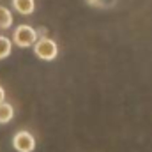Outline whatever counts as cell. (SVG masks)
Here are the masks:
<instances>
[{"label": "cell", "mask_w": 152, "mask_h": 152, "mask_svg": "<svg viewBox=\"0 0 152 152\" xmlns=\"http://www.w3.org/2000/svg\"><path fill=\"white\" fill-rule=\"evenodd\" d=\"M34 53L37 55L41 60H53L58 53V46L53 39L41 37L34 42Z\"/></svg>", "instance_id": "cell-1"}, {"label": "cell", "mask_w": 152, "mask_h": 152, "mask_svg": "<svg viewBox=\"0 0 152 152\" xmlns=\"http://www.w3.org/2000/svg\"><path fill=\"white\" fill-rule=\"evenodd\" d=\"M12 41H14L20 48L34 46V42L37 41V32H36L30 25H18V27L14 28Z\"/></svg>", "instance_id": "cell-2"}, {"label": "cell", "mask_w": 152, "mask_h": 152, "mask_svg": "<svg viewBox=\"0 0 152 152\" xmlns=\"http://www.w3.org/2000/svg\"><path fill=\"white\" fill-rule=\"evenodd\" d=\"M12 147L18 152H34L36 140L28 131H18L12 138Z\"/></svg>", "instance_id": "cell-3"}, {"label": "cell", "mask_w": 152, "mask_h": 152, "mask_svg": "<svg viewBox=\"0 0 152 152\" xmlns=\"http://www.w3.org/2000/svg\"><path fill=\"white\" fill-rule=\"evenodd\" d=\"M12 7L20 14H32L36 9V4L34 0H12Z\"/></svg>", "instance_id": "cell-4"}, {"label": "cell", "mask_w": 152, "mask_h": 152, "mask_svg": "<svg viewBox=\"0 0 152 152\" xmlns=\"http://www.w3.org/2000/svg\"><path fill=\"white\" fill-rule=\"evenodd\" d=\"M12 117H14V108H12V104H9V103H5V101L0 103V124L11 122Z\"/></svg>", "instance_id": "cell-5"}, {"label": "cell", "mask_w": 152, "mask_h": 152, "mask_svg": "<svg viewBox=\"0 0 152 152\" xmlns=\"http://www.w3.org/2000/svg\"><path fill=\"white\" fill-rule=\"evenodd\" d=\"M12 25V14L7 7L0 5V28H9Z\"/></svg>", "instance_id": "cell-6"}, {"label": "cell", "mask_w": 152, "mask_h": 152, "mask_svg": "<svg viewBox=\"0 0 152 152\" xmlns=\"http://www.w3.org/2000/svg\"><path fill=\"white\" fill-rule=\"evenodd\" d=\"M11 50H12V42L5 36H0V60L9 57L11 55Z\"/></svg>", "instance_id": "cell-7"}, {"label": "cell", "mask_w": 152, "mask_h": 152, "mask_svg": "<svg viewBox=\"0 0 152 152\" xmlns=\"http://www.w3.org/2000/svg\"><path fill=\"white\" fill-rule=\"evenodd\" d=\"M5 101V92H4V88L0 87V103H4Z\"/></svg>", "instance_id": "cell-8"}]
</instances>
